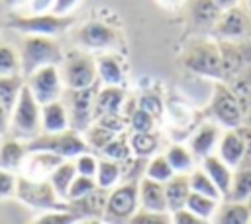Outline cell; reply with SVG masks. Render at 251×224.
<instances>
[{
    "label": "cell",
    "mask_w": 251,
    "mask_h": 224,
    "mask_svg": "<svg viewBox=\"0 0 251 224\" xmlns=\"http://www.w3.org/2000/svg\"><path fill=\"white\" fill-rule=\"evenodd\" d=\"M63 51L53 37L25 35L20 47V67L22 77L27 79L31 73L43 67H59L63 63Z\"/></svg>",
    "instance_id": "1"
},
{
    "label": "cell",
    "mask_w": 251,
    "mask_h": 224,
    "mask_svg": "<svg viewBox=\"0 0 251 224\" xmlns=\"http://www.w3.org/2000/svg\"><path fill=\"white\" fill-rule=\"evenodd\" d=\"M10 138L20 140L24 143L31 141L41 134V106L29 92V88L24 84L20 98L10 114Z\"/></svg>",
    "instance_id": "2"
},
{
    "label": "cell",
    "mask_w": 251,
    "mask_h": 224,
    "mask_svg": "<svg viewBox=\"0 0 251 224\" xmlns=\"http://www.w3.org/2000/svg\"><path fill=\"white\" fill-rule=\"evenodd\" d=\"M61 81L67 90H82L98 84L96 59L82 51H69L59 65Z\"/></svg>",
    "instance_id": "3"
},
{
    "label": "cell",
    "mask_w": 251,
    "mask_h": 224,
    "mask_svg": "<svg viewBox=\"0 0 251 224\" xmlns=\"http://www.w3.org/2000/svg\"><path fill=\"white\" fill-rule=\"evenodd\" d=\"M139 210V181H126L114 187L108 195L104 224H127Z\"/></svg>",
    "instance_id": "4"
},
{
    "label": "cell",
    "mask_w": 251,
    "mask_h": 224,
    "mask_svg": "<svg viewBox=\"0 0 251 224\" xmlns=\"http://www.w3.org/2000/svg\"><path fill=\"white\" fill-rule=\"evenodd\" d=\"M16 198L29 208L51 212V210H69V204L57 196L49 181H33L18 175L16 183Z\"/></svg>",
    "instance_id": "5"
},
{
    "label": "cell",
    "mask_w": 251,
    "mask_h": 224,
    "mask_svg": "<svg viewBox=\"0 0 251 224\" xmlns=\"http://www.w3.org/2000/svg\"><path fill=\"white\" fill-rule=\"evenodd\" d=\"M27 153L29 151H47L53 155H59L61 159H76L82 153H88V145L84 138L73 130L61 132V134H39L31 141L25 143Z\"/></svg>",
    "instance_id": "6"
},
{
    "label": "cell",
    "mask_w": 251,
    "mask_h": 224,
    "mask_svg": "<svg viewBox=\"0 0 251 224\" xmlns=\"http://www.w3.org/2000/svg\"><path fill=\"white\" fill-rule=\"evenodd\" d=\"M182 63L184 67H188L190 71L210 77V79H218L224 83V69H222V55H220V47L218 43L212 41H196L190 43L188 49L182 55Z\"/></svg>",
    "instance_id": "7"
},
{
    "label": "cell",
    "mask_w": 251,
    "mask_h": 224,
    "mask_svg": "<svg viewBox=\"0 0 251 224\" xmlns=\"http://www.w3.org/2000/svg\"><path fill=\"white\" fill-rule=\"evenodd\" d=\"M69 16H55V14H39V16H10L6 20V26L10 29H16L24 35H41V37H53L61 31H65L71 26Z\"/></svg>",
    "instance_id": "8"
},
{
    "label": "cell",
    "mask_w": 251,
    "mask_h": 224,
    "mask_svg": "<svg viewBox=\"0 0 251 224\" xmlns=\"http://www.w3.org/2000/svg\"><path fill=\"white\" fill-rule=\"evenodd\" d=\"M100 86L94 84L82 90H67V112H69V126L76 134H84L94 124V102Z\"/></svg>",
    "instance_id": "9"
},
{
    "label": "cell",
    "mask_w": 251,
    "mask_h": 224,
    "mask_svg": "<svg viewBox=\"0 0 251 224\" xmlns=\"http://www.w3.org/2000/svg\"><path fill=\"white\" fill-rule=\"evenodd\" d=\"M210 114L226 130H237L243 126V110L226 83H218L214 86L210 98Z\"/></svg>",
    "instance_id": "10"
},
{
    "label": "cell",
    "mask_w": 251,
    "mask_h": 224,
    "mask_svg": "<svg viewBox=\"0 0 251 224\" xmlns=\"http://www.w3.org/2000/svg\"><path fill=\"white\" fill-rule=\"evenodd\" d=\"M25 86L29 88V92L33 94V98L37 100L39 106L61 100L63 94V81H61V73L59 67H43L37 69L35 73H31L25 79Z\"/></svg>",
    "instance_id": "11"
},
{
    "label": "cell",
    "mask_w": 251,
    "mask_h": 224,
    "mask_svg": "<svg viewBox=\"0 0 251 224\" xmlns=\"http://www.w3.org/2000/svg\"><path fill=\"white\" fill-rule=\"evenodd\" d=\"M245 149H247V138H245V130L243 126L237 130H226L222 132V138L218 141V157L229 167V169H237L245 157Z\"/></svg>",
    "instance_id": "12"
},
{
    "label": "cell",
    "mask_w": 251,
    "mask_h": 224,
    "mask_svg": "<svg viewBox=\"0 0 251 224\" xmlns=\"http://www.w3.org/2000/svg\"><path fill=\"white\" fill-rule=\"evenodd\" d=\"M63 161H67V159H61L59 155H53V153H47V151H29L24 165H22L20 175L27 177V179H33V181H49L51 173Z\"/></svg>",
    "instance_id": "13"
},
{
    "label": "cell",
    "mask_w": 251,
    "mask_h": 224,
    "mask_svg": "<svg viewBox=\"0 0 251 224\" xmlns=\"http://www.w3.org/2000/svg\"><path fill=\"white\" fill-rule=\"evenodd\" d=\"M220 55H222V69H224V83H227L229 79H233L239 71H243L245 67L251 65V57H249V47L235 43V41H220Z\"/></svg>",
    "instance_id": "14"
},
{
    "label": "cell",
    "mask_w": 251,
    "mask_h": 224,
    "mask_svg": "<svg viewBox=\"0 0 251 224\" xmlns=\"http://www.w3.org/2000/svg\"><path fill=\"white\" fill-rule=\"evenodd\" d=\"M76 41L88 49H104L116 43V31L104 22H88L76 31Z\"/></svg>",
    "instance_id": "15"
},
{
    "label": "cell",
    "mask_w": 251,
    "mask_h": 224,
    "mask_svg": "<svg viewBox=\"0 0 251 224\" xmlns=\"http://www.w3.org/2000/svg\"><path fill=\"white\" fill-rule=\"evenodd\" d=\"M247 31H249V20L237 8L224 10L222 16H220V20L214 24V33L220 35L224 41L243 37Z\"/></svg>",
    "instance_id": "16"
},
{
    "label": "cell",
    "mask_w": 251,
    "mask_h": 224,
    "mask_svg": "<svg viewBox=\"0 0 251 224\" xmlns=\"http://www.w3.org/2000/svg\"><path fill=\"white\" fill-rule=\"evenodd\" d=\"M108 195H110V191L96 189L90 195H86L84 198H78V200H73L67 204H69V210L75 212L80 220H88V218L102 220L104 210H106V202H108Z\"/></svg>",
    "instance_id": "17"
},
{
    "label": "cell",
    "mask_w": 251,
    "mask_h": 224,
    "mask_svg": "<svg viewBox=\"0 0 251 224\" xmlns=\"http://www.w3.org/2000/svg\"><path fill=\"white\" fill-rule=\"evenodd\" d=\"M200 167H202V171L210 177V181L216 185V189L220 191V195H222V198L226 200L227 198V195H229V191H231V181H233V169H229L216 153H212V155H208V157H204L202 161H200Z\"/></svg>",
    "instance_id": "18"
},
{
    "label": "cell",
    "mask_w": 251,
    "mask_h": 224,
    "mask_svg": "<svg viewBox=\"0 0 251 224\" xmlns=\"http://www.w3.org/2000/svg\"><path fill=\"white\" fill-rule=\"evenodd\" d=\"M220 138H222V132H220V128L216 124H202L194 132V136L190 138L188 149L194 155V159H200L202 161L204 157L212 155V151L216 149Z\"/></svg>",
    "instance_id": "19"
},
{
    "label": "cell",
    "mask_w": 251,
    "mask_h": 224,
    "mask_svg": "<svg viewBox=\"0 0 251 224\" xmlns=\"http://www.w3.org/2000/svg\"><path fill=\"white\" fill-rule=\"evenodd\" d=\"M71 130L69 112L63 100H55L41 106V134H61Z\"/></svg>",
    "instance_id": "20"
},
{
    "label": "cell",
    "mask_w": 251,
    "mask_h": 224,
    "mask_svg": "<svg viewBox=\"0 0 251 224\" xmlns=\"http://www.w3.org/2000/svg\"><path fill=\"white\" fill-rule=\"evenodd\" d=\"M139 208L147 212H169L165 198V185L143 177L139 181Z\"/></svg>",
    "instance_id": "21"
},
{
    "label": "cell",
    "mask_w": 251,
    "mask_h": 224,
    "mask_svg": "<svg viewBox=\"0 0 251 224\" xmlns=\"http://www.w3.org/2000/svg\"><path fill=\"white\" fill-rule=\"evenodd\" d=\"M27 157V147L24 141L14 138H4L0 143V169L8 173H20Z\"/></svg>",
    "instance_id": "22"
},
{
    "label": "cell",
    "mask_w": 251,
    "mask_h": 224,
    "mask_svg": "<svg viewBox=\"0 0 251 224\" xmlns=\"http://www.w3.org/2000/svg\"><path fill=\"white\" fill-rule=\"evenodd\" d=\"M126 92L122 86H104L96 94L94 102V120L104 114H122Z\"/></svg>",
    "instance_id": "23"
},
{
    "label": "cell",
    "mask_w": 251,
    "mask_h": 224,
    "mask_svg": "<svg viewBox=\"0 0 251 224\" xmlns=\"http://www.w3.org/2000/svg\"><path fill=\"white\" fill-rule=\"evenodd\" d=\"M190 196V185H188V175L176 173L173 179L165 183V198H167V208L169 212H178L186 206V200Z\"/></svg>",
    "instance_id": "24"
},
{
    "label": "cell",
    "mask_w": 251,
    "mask_h": 224,
    "mask_svg": "<svg viewBox=\"0 0 251 224\" xmlns=\"http://www.w3.org/2000/svg\"><path fill=\"white\" fill-rule=\"evenodd\" d=\"M210 222L212 224H251V212L245 202L222 200Z\"/></svg>",
    "instance_id": "25"
},
{
    "label": "cell",
    "mask_w": 251,
    "mask_h": 224,
    "mask_svg": "<svg viewBox=\"0 0 251 224\" xmlns=\"http://www.w3.org/2000/svg\"><path fill=\"white\" fill-rule=\"evenodd\" d=\"M226 84L231 90V94L237 98V102H239V106L243 110V116H245V112L251 108V65L245 67L243 71H239Z\"/></svg>",
    "instance_id": "26"
},
{
    "label": "cell",
    "mask_w": 251,
    "mask_h": 224,
    "mask_svg": "<svg viewBox=\"0 0 251 224\" xmlns=\"http://www.w3.org/2000/svg\"><path fill=\"white\" fill-rule=\"evenodd\" d=\"M96 71H98V81H102L106 86H122L124 69L114 55L96 57Z\"/></svg>",
    "instance_id": "27"
},
{
    "label": "cell",
    "mask_w": 251,
    "mask_h": 224,
    "mask_svg": "<svg viewBox=\"0 0 251 224\" xmlns=\"http://www.w3.org/2000/svg\"><path fill=\"white\" fill-rule=\"evenodd\" d=\"M76 177V167H75V161L73 159H67L63 161L49 177V183L53 187V191L57 193V196L61 200L67 202V195H69V189H71V183L75 181Z\"/></svg>",
    "instance_id": "28"
},
{
    "label": "cell",
    "mask_w": 251,
    "mask_h": 224,
    "mask_svg": "<svg viewBox=\"0 0 251 224\" xmlns=\"http://www.w3.org/2000/svg\"><path fill=\"white\" fill-rule=\"evenodd\" d=\"M122 179V163H116L112 159H98V171H96V187L102 191H112L118 187Z\"/></svg>",
    "instance_id": "29"
},
{
    "label": "cell",
    "mask_w": 251,
    "mask_h": 224,
    "mask_svg": "<svg viewBox=\"0 0 251 224\" xmlns=\"http://www.w3.org/2000/svg\"><path fill=\"white\" fill-rule=\"evenodd\" d=\"M25 84V79L22 75H12V77H0V106H4L10 114L20 98V92Z\"/></svg>",
    "instance_id": "30"
},
{
    "label": "cell",
    "mask_w": 251,
    "mask_h": 224,
    "mask_svg": "<svg viewBox=\"0 0 251 224\" xmlns=\"http://www.w3.org/2000/svg\"><path fill=\"white\" fill-rule=\"evenodd\" d=\"M169 161V165L173 167L175 173H180V175H188V171L194 169V155L190 153L188 147L180 145V143H173L169 145V149L163 153Z\"/></svg>",
    "instance_id": "31"
},
{
    "label": "cell",
    "mask_w": 251,
    "mask_h": 224,
    "mask_svg": "<svg viewBox=\"0 0 251 224\" xmlns=\"http://www.w3.org/2000/svg\"><path fill=\"white\" fill-rule=\"evenodd\" d=\"M188 185H190V193H196V195H204L208 198H214L218 202H222V195L220 191L216 189V185L210 181V177L202 171V167H196L188 173Z\"/></svg>",
    "instance_id": "32"
},
{
    "label": "cell",
    "mask_w": 251,
    "mask_h": 224,
    "mask_svg": "<svg viewBox=\"0 0 251 224\" xmlns=\"http://www.w3.org/2000/svg\"><path fill=\"white\" fill-rule=\"evenodd\" d=\"M129 147H131V155L137 159H145V157H153V153L159 147V138L153 132H145V134H131L129 136Z\"/></svg>",
    "instance_id": "33"
},
{
    "label": "cell",
    "mask_w": 251,
    "mask_h": 224,
    "mask_svg": "<svg viewBox=\"0 0 251 224\" xmlns=\"http://www.w3.org/2000/svg\"><path fill=\"white\" fill-rule=\"evenodd\" d=\"M251 198V169H235L231 191L226 200L231 202H247Z\"/></svg>",
    "instance_id": "34"
},
{
    "label": "cell",
    "mask_w": 251,
    "mask_h": 224,
    "mask_svg": "<svg viewBox=\"0 0 251 224\" xmlns=\"http://www.w3.org/2000/svg\"><path fill=\"white\" fill-rule=\"evenodd\" d=\"M100 153H102L104 159H112L116 163H126V161H129L133 157L131 155V147H129V138L126 134H118Z\"/></svg>",
    "instance_id": "35"
},
{
    "label": "cell",
    "mask_w": 251,
    "mask_h": 224,
    "mask_svg": "<svg viewBox=\"0 0 251 224\" xmlns=\"http://www.w3.org/2000/svg\"><path fill=\"white\" fill-rule=\"evenodd\" d=\"M190 10H192V18L196 24L204 26V24H216L222 16V8H218L214 4V0H192L190 2Z\"/></svg>",
    "instance_id": "36"
},
{
    "label": "cell",
    "mask_w": 251,
    "mask_h": 224,
    "mask_svg": "<svg viewBox=\"0 0 251 224\" xmlns=\"http://www.w3.org/2000/svg\"><path fill=\"white\" fill-rule=\"evenodd\" d=\"M176 173L173 171V167L169 165L167 157L165 155H153L147 165H145V177L151 179V181H157L161 185H165L169 179H173Z\"/></svg>",
    "instance_id": "37"
},
{
    "label": "cell",
    "mask_w": 251,
    "mask_h": 224,
    "mask_svg": "<svg viewBox=\"0 0 251 224\" xmlns=\"http://www.w3.org/2000/svg\"><path fill=\"white\" fill-rule=\"evenodd\" d=\"M218 206H220V202H218V200L208 198V196H204V195L190 193V196H188V200H186V206H184V208H186L188 212H192V214H196V216L204 218V220H212V216L216 214Z\"/></svg>",
    "instance_id": "38"
},
{
    "label": "cell",
    "mask_w": 251,
    "mask_h": 224,
    "mask_svg": "<svg viewBox=\"0 0 251 224\" xmlns=\"http://www.w3.org/2000/svg\"><path fill=\"white\" fill-rule=\"evenodd\" d=\"M116 136H118V134H114V132H110V130H106V128H102V126H98V124H92V126L82 134V138H84L88 149H96V151H102Z\"/></svg>",
    "instance_id": "39"
},
{
    "label": "cell",
    "mask_w": 251,
    "mask_h": 224,
    "mask_svg": "<svg viewBox=\"0 0 251 224\" xmlns=\"http://www.w3.org/2000/svg\"><path fill=\"white\" fill-rule=\"evenodd\" d=\"M22 75L20 53H16L10 45H0V77Z\"/></svg>",
    "instance_id": "40"
},
{
    "label": "cell",
    "mask_w": 251,
    "mask_h": 224,
    "mask_svg": "<svg viewBox=\"0 0 251 224\" xmlns=\"http://www.w3.org/2000/svg\"><path fill=\"white\" fill-rule=\"evenodd\" d=\"M80 218L71 210H51L41 212L37 218H33L31 224H78Z\"/></svg>",
    "instance_id": "41"
},
{
    "label": "cell",
    "mask_w": 251,
    "mask_h": 224,
    "mask_svg": "<svg viewBox=\"0 0 251 224\" xmlns=\"http://www.w3.org/2000/svg\"><path fill=\"white\" fill-rule=\"evenodd\" d=\"M96 181L90 179V177H82V175H76L75 181L71 183V189H69V195H67V202H73V200H78V198H84L86 195H90L92 191H96Z\"/></svg>",
    "instance_id": "42"
},
{
    "label": "cell",
    "mask_w": 251,
    "mask_h": 224,
    "mask_svg": "<svg viewBox=\"0 0 251 224\" xmlns=\"http://www.w3.org/2000/svg\"><path fill=\"white\" fill-rule=\"evenodd\" d=\"M129 128L133 134H145V132H153L155 128V118L149 116L145 110L141 108H133V112L129 114Z\"/></svg>",
    "instance_id": "43"
},
{
    "label": "cell",
    "mask_w": 251,
    "mask_h": 224,
    "mask_svg": "<svg viewBox=\"0 0 251 224\" xmlns=\"http://www.w3.org/2000/svg\"><path fill=\"white\" fill-rule=\"evenodd\" d=\"M137 108H141V110H145L149 116H153L155 120H159L161 116H163V100H161V96L159 94H155V92H143L141 96H139V100H137Z\"/></svg>",
    "instance_id": "44"
},
{
    "label": "cell",
    "mask_w": 251,
    "mask_h": 224,
    "mask_svg": "<svg viewBox=\"0 0 251 224\" xmlns=\"http://www.w3.org/2000/svg\"><path fill=\"white\" fill-rule=\"evenodd\" d=\"M127 224H173L171 212H147V210H137Z\"/></svg>",
    "instance_id": "45"
},
{
    "label": "cell",
    "mask_w": 251,
    "mask_h": 224,
    "mask_svg": "<svg viewBox=\"0 0 251 224\" xmlns=\"http://www.w3.org/2000/svg\"><path fill=\"white\" fill-rule=\"evenodd\" d=\"M75 161V167H76V175H82V177H90L94 179L96 177V171H98V157L94 153H82L78 155Z\"/></svg>",
    "instance_id": "46"
},
{
    "label": "cell",
    "mask_w": 251,
    "mask_h": 224,
    "mask_svg": "<svg viewBox=\"0 0 251 224\" xmlns=\"http://www.w3.org/2000/svg\"><path fill=\"white\" fill-rule=\"evenodd\" d=\"M94 124H98V126H102V128H106L114 134H124L127 122H126L124 114H104V116L96 118Z\"/></svg>",
    "instance_id": "47"
},
{
    "label": "cell",
    "mask_w": 251,
    "mask_h": 224,
    "mask_svg": "<svg viewBox=\"0 0 251 224\" xmlns=\"http://www.w3.org/2000/svg\"><path fill=\"white\" fill-rule=\"evenodd\" d=\"M16 183H18V175L0 169V198L16 196Z\"/></svg>",
    "instance_id": "48"
},
{
    "label": "cell",
    "mask_w": 251,
    "mask_h": 224,
    "mask_svg": "<svg viewBox=\"0 0 251 224\" xmlns=\"http://www.w3.org/2000/svg\"><path fill=\"white\" fill-rule=\"evenodd\" d=\"M171 216H173V224H212L210 220H204V218L188 212L186 208H182L178 212H173Z\"/></svg>",
    "instance_id": "49"
},
{
    "label": "cell",
    "mask_w": 251,
    "mask_h": 224,
    "mask_svg": "<svg viewBox=\"0 0 251 224\" xmlns=\"http://www.w3.org/2000/svg\"><path fill=\"white\" fill-rule=\"evenodd\" d=\"M76 2L78 0H55V4L51 8V14H55V16H67L75 8Z\"/></svg>",
    "instance_id": "50"
},
{
    "label": "cell",
    "mask_w": 251,
    "mask_h": 224,
    "mask_svg": "<svg viewBox=\"0 0 251 224\" xmlns=\"http://www.w3.org/2000/svg\"><path fill=\"white\" fill-rule=\"evenodd\" d=\"M55 4V0H31V14L33 16H39V14H47V10H51Z\"/></svg>",
    "instance_id": "51"
},
{
    "label": "cell",
    "mask_w": 251,
    "mask_h": 224,
    "mask_svg": "<svg viewBox=\"0 0 251 224\" xmlns=\"http://www.w3.org/2000/svg\"><path fill=\"white\" fill-rule=\"evenodd\" d=\"M8 130H10V112L4 106H0V138H6Z\"/></svg>",
    "instance_id": "52"
},
{
    "label": "cell",
    "mask_w": 251,
    "mask_h": 224,
    "mask_svg": "<svg viewBox=\"0 0 251 224\" xmlns=\"http://www.w3.org/2000/svg\"><path fill=\"white\" fill-rule=\"evenodd\" d=\"M237 0H214V4L218 6V8H222V10H229V8H235L233 4H235Z\"/></svg>",
    "instance_id": "53"
},
{
    "label": "cell",
    "mask_w": 251,
    "mask_h": 224,
    "mask_svg": "<svg viewBox=\"0 0 251 224\" xmlns=\"http://www.w3.org/2000/svg\"><path fill=\"white\" fill-rule=\"evenodd\" d=\"M243 126L251 130V108H249V110L245 112V116H243Z\"/></svg>",
    "instance_id": "54"
},
{
    "label": "cell",
    "mask_w": 251,
    "mask_h": 224,
    "mask_svg": "<svg viewBox=\"0 0 251 224\" xmlns=\"http://www.w3.org/2000/svg\"><path fill=\"white\" fill-rule=\"evenodd\" d=\"M78 224H104L102 220H96V218H88V220H80Z\"/></svg>",
    "instance_id": "55"
},
{
    "label": "cell",
    "mask_w": 251,
    "mask_h": 224,
    "mask_svg": "<svg viewBox=\"0 0 251 224\" xmlns=\"http://www.w3.org/2000/svg\"><path fill=\"white\" fill-rule=\"evenodd\" d=\"M24 0H4V4L6 6H18V4H22Z\"/></svg>",
    "instance_id": "56"
},
{
    "label": "cell",
    "mask_w": 251,
    "mask_h": 224,
    "mask_svg": "<svg viewBox=\"0 0 251 224\" xmlns=\"http://www.w3.org/2000/svg\"><path fill=\"white\" fill-rule=\"evenodd\" d=\"M245 204H247V208H249V212H251V198H249V200H247Z\"/></svg>",
    "instance_id": "57"
},
{
    "label": "cell",
    "mask_w": 251,
    "mask_h": 224,
    "mask_svg": "<svg viewBox=\"0 0 251 224\" xmlns=\"http://www.w3.org/2000/svg\"><path fill=\"white\" fill-rule=\"evenodd\" d=\"M249 10H251V0H249Z\"/></svg>",
    "instance_id": "58"
}]
</instances>
